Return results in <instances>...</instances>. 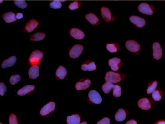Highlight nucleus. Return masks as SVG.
<instances>
[{
  "instance_id": "c85d7f7f",
  "label": "nucleus",
  "mask_w": 165,
  "mask_h": 124,
  "mask_svg": "<svg viewBox=\"0 0 165 124\" xmlns=\"http://www.w3.org/2000/svg\"><path fill=\"white\" fill-rule=\"evenodd\" d=\"M158 85V82L157 81H155L153 82L151 84L147 90V94H149L153 93L156 89Z\"/></svg>"
},
{
  "instance_id": "7ed1b4c3",
  "label": "nucleus",
  "mask_w": 165,
  "mask_h": 124,
  "mask_svg": "<svg viewBox=\"0 0 165 124\" xmlns=\"http://www.w3.org/2000/svg\"><path fill=\"white\" fill-rule=\"evenodd\" d=\"M105 80L106 82L112 84H116L121 80V75L118 73L114 72L113 71L107 72L106 74Z\"/></svg>"
},
{
  "instance_id": "9b49d317",
  "label": "nucleus",
  "mask_w": 165,
  "mask_h": 124,
  "mask_svg": "<svg viewBox=\"0 0 165 124\" xmlns=\"http://www.w3.org/2000/svg\"><path fill=\"white\" fill-rule=\"evenodd\" d=\"M108 64L113 71H116L118 70L120 68L122 65L121 60L117 57H114L110 59Z\"/></svg>"
},
{
  "instance_id": "423d86ee",
  "label": "nucleus",
  "mask_w": 165,
  "mask_h": 124,
  "mask_svg": "<svg viewBox=\"0 0 165 124\" xmlns=\"http://www.w3.org/2000/svg\"><path fill=\"white\" fill-rule=\"evenodd\" d=\"M55 107H56V104L55 102L53 101L49 102V103L46 104L41 109L40 114L42 116H48V115L52 113L54 111V110L55 109Z\"/></svg>"
},
{
  "instance_id": "79ce46f5",
  "label": "nucleus",
  "mask_w": 165,
  "mask_h": 124,
  "mask_svg": "<svg viewBox=\"0 0 165 124\" xmlns=\"http://www.w3.org/2000/svg\"><path fill=\"white\" fill-rule=\"evenodd\" d=\"M2 2H3V1H2V0H1V3H2Z\"/></svg>"
},
{
  "instance_id": "2eb2a0df",
  "label": "nucleus",
  "mask_w": 165,
  "mask_h": 124,
  "mask_svg": "<svg viewBox=\"0 0 165 124\" xmlns=\"http://www.w3.org/2000/svg\"><path fill=\"white\" fill-rule=\"evenodd\" d=\"M39 22L36 19H32L28 21L24 27V31L31 33L39 25Z\"/></svg>"
},
{
  "instance_id": "f704fd0d",
  "label": "nucleus",
  "mask_w": 165,
  "mask_h": 124,
  "mask_svg": "<svg viewBox=\"0 0 165 124\" xmlns=\"http://www.w3.org/2000/svg\"><path fill=\"white\" fill-rule=\"evenodd\" d=\"M9 124H18V121L17 117L14 114H11L9 118Z\"/></svg>"
},
{
  "instance_id": "f8f14e48",
  "label": "nucleus",
  "mask_w": 165,
  "mask_h": 124,
  "mask_svg": "<svg viewBox=\"0 0 165 124\" xmlns=\"http://www.w3.org/2000/svg\"><path fill=\"white\" fill-rule=\"evenodd\" d=\"M138 106L140 109L148 110L152 107V103L150 99L143 98L139 99L138 102Z\"/></svg>"
},
{
  "instance_id": "c756f323",
  "label": "nucleus",
  "mask_w": 165,
  "mask_h": 124,
  "mask_svg": "<svg viewBox=\"0 0 165 124\" xmlns=\"http://www.w3.org/2000/svg\"><path fill=\"white\" fill-rule=\"evenodd\" d=\"M50 7L53 9H59L62 7V3L60 1H53L50 3Z\"/></svg>"
},
{
  "instance_id": "4be33fe9",
  "label": "nucleus",
  "mask_w": 165,
  "mask_h": 124,
  "mask_svg": "<svg viewBox=\"0 0 165 124\" xmlns=\"http://www.w3.org/2000/svg\"><path fill=\"white\" fill-rule=\"evenodd\" d=\"M85 19L93 25H98L99 24L98 16L94 13H90L85 15Z\"/></svg>"
},
{
  "instance_id": "a19ab883",
  "label": "nucleus",
  "mask_w": 165,
  "mask_h": 124,
  "mask_svg": "<svg viewBox=\"0 0 165 124\" xmlns=\"http://www.w3.org/2000/svg\"><path fill=\"white\" fill-rule=\"evenodd\" d=\"M81 124H88V123H87L86 122H84L81 123Z\"/></svg>"
},
{
  "instance_id": "bb28decb",
  "label": "nucleus",
  "mask_w": 165,
  "mask_h": 124,
  "mask_svg": "<svg viewBox=\"0 0 165 124\" xmlns=\"http://www.w3.org/2000/svg\"><path fill=\"white\" fill-rule=\"evenodd\" d=\"M114 85L112 83L106 82V83H104L102 85V90L105 94H108L114 88Z\"/></svg>"
},
{
  "instance_id": "0eeeda50",
  "label": "nucleus",
  "mask_w": 165,
  "mask_h": 124,
  "mask_svg": "<svg viewBox=\"0 0 165 124\" xmlns=\"http://www.w3.org/2000/svg\"><path fill=\"white\" fill-rule=\"evenodd\" d=\"M83 50H84V47L82 45L80 44L75 45L70 51V56L73 59L78 58L83 53Z\"/></svg>"
},
{
  "instance_id": "6ab92c4d",
  "label": "nucleus",
  "mask_w": 165,
  "mask_h": 124,
  "mask_svg": "<svg viewBox=\"0 0 165 124\" xmlns=\"http://www.w3.org/2000/svg\"><path fill=\"white\" fill-rule=\"evenodd\" d=\"M81 69L83 71H93L97 69V66L93 61L86 62L82 65Z\"/></svg>"
},
{
  "instance_id": "2f4dec72",
  "label": "nucleus",
  "mask_w": 165,
  "mask_h": 124,
  "mask_svg": "<svg viewBox=\"0 0 165 124\" xmlns=\"http://www.w3.org/2000/svg\"><path fill=\"white\" fill-rule=\"evenodd\" d=\"M20 79H21L20 76L19 75H16L11 76L9 81L11 85H15L20 81Z\"/></svg>"
},
{
  "instance_id": "cd10ccee",
  "label": "nucleus",
  "mask_w": 165,
  "mask_h": 124,
  "mask_svg": "<svg viewBox=\"0 0 165 124\" xmlns=\"http://www.w3.org/2000/svg\"><path fill=\"white\" fill-rule=\"evenodd\" d=\"M113 91V95L115 98H119L121 95V88L118 85H115Z\"/></svg>"
},
{
  "instance_id": "4c0bfd02",
  "label": "nucleus",
  "mask_w": 165,
  "mask_h": 124,
  "mask_svg": "<svg viewBox=\"0 0 165 124\" xmlns=\"http://www.w3.org/2000/svg\"><path fill=\"white\" fill-rule=\"evenodd\" d=\"M16 19H22L23 17V14L22 13H18L15 14Z\"/></svg>"
},
{
  "instance_id": "7c9ffc66",
  "label": "nucleus",
  "mask_w": 165,
  "mask_h": 124,
  "mask_svg": "<svg viewBox=\"0 0 165 124\" xmlns=\"http://www.w3.org/2000/svg\"><path fill=\"white\" fill-rule=\"evenodd\" d=\"M82 5V4L81 2H78V1H74L70 4L68 8L70 10H75L80 8Z\"/></svg>"
},
{
  "instance_id": "f3484780",
  "label": "nucleus",
  "mask_w": 165,
  "mask_h": 124,
  "mask_svg": "<svg viewBox=\"0 0 165 124\" xmlns=\"http://www.w3.org/2000/svg\"><path fill=\"white\" fill-rule=\"evenodd\" d=\"M3 19L7 23L16 22L17 20L15 16V13L11 11L4 13L3 15Z\"/></svg>"
},
{
  "instance_id": "dca6fc26",
  "label": "nucleus",
  "mask_w": 165,
  "mask_h": 124,
  "mask_svg": "<svg viewBox=\"0 0 165 124\" xmlns=\"http://www.w3.org/2000/svg\"><path fill=\"white\" fill-rule=\"evenodd\" d=\"M35 86L31 85H28L23 87L17 92V94L19 96H24L27 94H30L34 90Z\"/></svg>"
},
{
  "instance_id": "e433bc0d",
  "label": "nucleus",
  "mask_w": 165,
  "mask_h": 124,
  "mask_svg": "<svg viewBox=\"0 0 165 124\" xmlns=\"http://www.w3.org/2000/svg\"><path fill=\"white\" fill-rule=\"evenodd\" d=\"M110 120L109 118L105 117L98 122L97 124H110Z\"/></svg>"
},
{
  "instance_id": "58836bf2",
  "label": "nucleus",
  "mask_w": 165,
  "mask_h": 124,
  "mask_svg": "<svg viewBox=\"0 0 165 124\" xmlns=\"http://www.w3.org/2000/svg\"><path fill=\"white\" fill-rule=\"evenodd\" d=\"M126 124H137V121H136L132 119V120H131L128 121L126 123Z\"/></svg>"
},
{
  "instance_id": "a878e982",
  "label": "nucleus",
  "mask_w": 165,
  "mask_h": 124,
  "mask_svg": "<svg viewBox=\"0 0 165 124\" xmlns=\"http://www.w3.org/2000/svg\"><path fill=\"white\" fill-rule=\"evenodd\" d=\"M46 36V34L43 32L36 33L32 35L30 39L32 41H39L44 39Z\"/></svg>"
},
{
  "instance_id": "412c9836",
  "label": "nucleus",
  "mask_w": 165,
  "mask_h": 124,
  "mask_svg": "<svg viewBox=\"0 0 165 124\" xmlns=\"http://www.w3.org/2000/svg\"><path fill=\"white\" fill-rule=\"evenodd\" d=\"M127 114L126 111L122 108L119 109L115 115V118L117 121H123L126 119V117Z\"/></svg>"
},
{
  "instance_id": "473e14b6",
  "label": "nucleus",
  "mask_w": 165,
  "mask_h": 124,
  "mask_svg": "<svg viewBox=\"0 0 165 124\" xmlns=\"http://www.w3.org/2000/svg\"><path fill=\"white\" fill-rule=\"evenodd\" d=\"M152 98L155 101H159L161 100L162 98V93L158 90H156L152 93Z\"/></svg>"
},
{
  "instance_id": "ea45409f",
  "label": "nucleus",
  "mask_w": 165,
  "mask_h": 124,
  "mask_svg": "<svg viewBox=\"0 0 165 124\" xmlns=\"http://www.w3.org/2000/svg\"><path fill=\"white\" fill-rule=\"evenodd\" d=\"M157 124H165V121H158V123H157Z\"/></svg>"
},
{
  "instance_id": "b1692460",
  "label": "nucleus",
  "mask_w": 165,
  "mask_h": 124,
  "mask_svg": "<svg viewBox=\"0 0 165 124\" xmlns=\"http://www.w3.org/2000/svg\"><path fill=\"white\" fill-rule=\"evenodd\" d=\"M67 70L63 66H60L57 69L56 73V75L57 78L63 80L66 77Z\"/></svg>"
},
{
  "instance_id": "72a5a7b5",
  "label": "nucleus",
  "mask_w": 165,
  "mask_h": 124,
  "mask_svg": "<svg viewBox=\"0 0 165 124\" xmlns=\"http://www.w3.org/2000/svg\"><path fill=\"white\" fill-rule=\"evenodd\" d=\"M15 5L22 9H25L27 7V3L25 1H15Z\"/></svg>"
},
{
  "instance_id": "39448f33",
  "label": "nucleus",
  "mask_w": 165,
  "mask_h": 124,
  "mask_svg": "<svg viewBox=\"0 0 165 124\" xmlns=\"http://www.w3.org/2000/svg\"><path fill=\"white\" fill-rule=\"evenodd\" d=\"M125 46L130 52L138 54L140 50V46L138 42L133 40H130L125 43Z\"/></svg>"
},
{
  "instance_id": "6e6552de",
  "label": "nucleus",
  "mask_w": 165,
  "mask_h": 124,
  "mask_svg": "<svg viewBox=\"0 0 165 124\" xmlns=\"http://www.w3.org/2000/svg\"><path fill=\"white\" fill-rule=\"evenodd\" d=\"M89 98L90 101L95 104H99L102 102L101 95L96 90H91L89 93Z\"/></svg>"
},
{
  "instance_id": "c9c22d12",
  "label": "nucleus",
  "mask_w": 165,
  "mask_h": 124,
  "mask_svg": "<svg viewBox=\"0 0 165 124\" xmlns=\"http://www.w3.org/2000/svg\"><path fill=\"white\" fill-rule=\"evenodd\" d=\"M7 87L3 83H1L0 84V94L1 96H3L5 93L7 92Z\"/></svg>"
},
{
  "instance_id": "4468645a",
  "label": "nucleus",
  "mask_w": 165,
  "mask_h": 124,
  "mask_svg": "<svg viewBox=\"0 0 165 124\" xmlns=\"http://www.w3.org/2000/svg\"><path fill=\"white\" fill-rule=\"evenodd\" d=\"M72 37L75 39L80 40L85 38V35L84 32L77 28H73L69 31Z\"/></svg>"
},
{
  "instance_id": "9d476101",
  "label": "nucleus",
  "mask_w": 165,
  "mask_h": 124,
  "mask_svg": "<svg viewBox=\"0 0 165 124\" xmlns=\"http://www.w3.org/2000/svg\"><path fill=\"white\" fill-rule=\"evenodd\" d=\"M129 19L132 23L138 28L143 27L146 23V21L143 18L135 15L131 16Z\"/></svg>"
},
{
  "instance_id": "5701e85b",
  "label": "nucleus",
  "mask_w": 165,
  "mask_h": 124,
  "mask_svg": "<svg viewBox=\"0 0 165 124\" xmlns=\"http://www.w3.org/2000/svg\"><path fill=\"white\" fill-rule=\"evenodd\" d=\"M81 117L79 115L74 114L67 117V123L68 124H79L80 123Z\"/></svg>"
},
{
  "instance_id": "aec40b11",
  "label": "nucleus",
  "mask_w": 165,
  "mask_h": 124,
  "mask_svg": "<svg viewBox=\"0 0 165 124\" xmlns=\"http://www.w3.org/2000/svg\"><path fill=\"white\" fill-rule=\"evenodd\" d=\"M16 57L15 56H12L7 60H4L2 63V67L5 69L7 68L11 67L15 64L16 62Z\"/></svg>"
},
{
  "instance_id": "ddd939ff",
  "label": "nucleus",
  "mask_w": 165,
  "mask_h": 124,
  "mask_svg": "<svg viewBox=\"0 0 165 124\" xmlns=\"http://www.w3.org/2000/svg\"><path fill=\"white\" fill-rule=\"evenodd\" d=\"M91 81L89 79L81 80L76 84L75 88L77 90H85L90 87Z\"/></svg>"
},
{
  "instance_id": "f257e3e1",
  "label": "nucleus",
  "mask_w": 165,
  "mask_h": 124,
  "mask_svg": "<svg viewBox=\"0 0 165 124\" xmlns=\"http://www.w3.org/2000/svg\"><path fill=\"white\" fill-rule=\"evenodd\" d=\"M44 57V54L41 51L35 50L32 53L29 59L31 65H37L40 62Z\"/></svg>"
},
{
  "instance_id": "a211bd4d",
  "label": "nucleus",
  "mask_w": 165,
  "mask_h": 124,
  "mask_svg": "<svg viewBox=\"0 0 165 124\" xmlns=\"http://www.w3.org/2000/svg\"><path fill=\"white\" fill-rule=\"evenodd\" d=\"M39 74V68L37 65H32L28 71L29 78L31 79L37 78Z\"/></svg>"
},
{
  "instance_id": "393cba45",
  "label": "nucleus",
  "mask_w": 165,
  "mask_h": 124,
  "mask_svg": "<svg viewBox=\"0 0 165 124\" xmlns=\"http://www.w3.org/2000/svg\"><path fill=\"white\" fill-rule=\"evenodd\" d=\"M106 48L108 52L111 53H116L120 50L119 45L116 43H108L106 45Z\"/></svg>"
},
{
  "instance_id": "20e7f679",
  "label": "nucleus",
  "mask_w": 165,
  "mask_h": 124,
  "mask_svg": "<svg viewBox=\"0 0 165 124\" xmlns=\"http://www.w3.org/2000/svg\"><path fill=\"white\" fill-rule=\"evenodd\" d=\"M101 15L102 19L106 23L114 21L115 19L109 8L105 6L101 7Z\"/></svg>"
},
{
  "instance_id": "f03ea898",
  "label": "nucleus",
  "mask_w": 165,
  "mask_h": 124,
  "mask_svg": "<svg viewBox=\"0 0 165 124\" xmlns=\"http://www.w3.org/2000/svg\"><path fill=\"white\" fill-rule=\"evenodd\" d=\"M138 10L144 15H153L155 11V8L153 6L145 3L139 4Z\"/></svg>"
},
{
  "instance_id": "1a4fd4ad",
  "label": "nucleus",
  "mask_w": 165,
  "mask_h": 124,
  "mask_svg": "<svg viewBox=\"0 0 165 124\" xmlns=\"http://www.w3.org/2000/svg\"><path fill=\"white\" fill-rule=\"evenodd\" d=\"M153 56L155 60H159L162 56V50L160 44L158 42H155L152 46Z\"/></svg>"
}]
</instances>
